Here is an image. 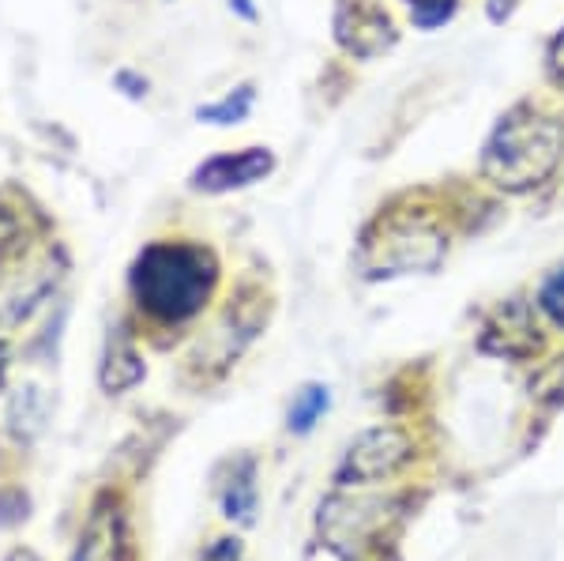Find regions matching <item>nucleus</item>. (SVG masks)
<instances>
[{
  "label": "nucleus",
  "instance_id": "13",
  "mask_svg": "<svg viewBox=\"0 0 564 561\" xmlns=\"http://www.w3.org/2000/svg\"><path fill=\"white\" fill-rule=\"evenodd\" d=\"M324 411H327V388L321 385L302 388V392L294 396V407H290V430H297V433L313 430V422L321 419Z\"/></svg>",
  "mask_w": 564,
  "mask_h": 561
},
{
  "label": "nucleus",
  "instance_id": "5",
  "mask_svg": "<svg viewBox=\"0 0 564 561\" xmlns=\"http://www.w3.org/2000/svg\"><path fill=\"white\" fill-rule=\"evenodd\" d=\"M129 558H132V547H129L124 513L117 509L109 497H102V501L90 509L84 536H79L68 561H129Z\"/></svg>",
  "mask_w": 564,
  "mask_h": 561
},
{
  "label": "nucleus",
  "instance_id": "9",
  "mask_svg": "<svg viewBox=\"0 0 564 561\" xmlns=\"http://www.w3.org/2000/svg\"><path fill=\"white\" fill-rule=\"evenodd\" d=\"M143 374H148V369H143L140 355L132 350V343L124 339V336L109 339L106 362H102V374H98V381H102L106 392H124V388L140 385V381H143Z\"/></svg>",
  "mask_w": 564,
  "mask_h": 561
},
{
  "label": "nucleus",
  "instance_id": "12",
  "mask_svg": "<svg viewBox=\"0 0 564 561\" xmlns=\"http://www.w3.org/2000/svg\"><path fill=\"white\" fill-rule=\"evenodd\" d=\"M252 110V87H238L234 95H226L223 103H215V106H199L196 117L199 121H207V125H238L245 121Z\"/></svg>",
  "mask_w": 564,
  "mask_h": 561
},
{
  "label": "nucleus",
  "instance_id": "8",
  "mask_svg": "<svg viewBox=\"0 0 564 561\" xmlns=\"http://www.w3.org/2000/svg\"><path fill=\"white\" fill-rule=\"evenodd\" d=\"M486 332H500V339H486V350H497V355L527 358V355H534V350H539V336H534L523 305H505V310L494 316V324H489Z\"/></svg>",
  "mask_w": 564,
  "mask_h": 561
},
{
  "label": "nucleus",
  "instance_id": "19",
  "mask_svg": "<svg viewBox=\"0 0 564 561\" xmlns=\"http://www.w3.org/2000/svg\"><path fill=\"white\" fill-rule=\"evenodd\" d=\"M4 381H8V347L0 343V392H4Z\"/></svg>",
  "mask_w": 564,
  "mask_h": 561
},
{
  "label": "nucleus",
  "instance_id": "2",
  "mask_svg": "<svg viewBox=\"0 0 564 561\" xmlns=\"http://www.w3.org/2000/svg\"><path fill=\"white\" fill-rule=\"evenodd\" d=\"M564 159V129L539 114H512L500 121L481 155V174L505 193L542 185Z\"/></svg>",
  "mask_w": 564,
  "mask_h": 561
},
{
  "label": "nucleus",
  "instance_id": "18",
  "mask_svg": "<svg viewBox=\"0 0 564 561\" xmlns=\"http://www.w3.org/2000/svg\"><path fill=\"white\" fill-rule=\"evenodd\" d=\"M4 561H39V554H34V550H26V547H15Z\"/></svg>",
  "mask_w": 564,
  "mask_h": 561
},
{
  "label": "nucleus",
  "instance_id": "11",
  "mask_svg": "<svg viewBox=\"0 0 564 561\" xmlns=\"http://www.w3.org/2000/svg\"><path fill=\"white\" fill-rule=\"evenodd\" d=\"M223 509L230 520H252V509H257V486H252V460H241L234 467V478L223 494Z\"/></svg>",
  "mask_w": 564,
  "mask_h": 561
},
{
  "label": "nucleus",
  "instance_id": "14",
  "mask_svg": "<svg viewBox=\"0 0 564 561\" xmlns=\"http://www.w3.org/2000/svg\"><path fill=\"white\" fill-rule=\"evenodd\" d=\"M406 8H411L414 26H422V31H433L456 15V0H406Z\"/></svg>",
  "mask_w": 564,
  "mask_h": 561
},
{
  "label": "nucleus",
  "instance_id": "15",
  "mask_svg": "<svg viewBox=\"0 0 564 561\" xmlns=\"http://www.w3.org/2000/svg\"><path fill=\"white\" fill-rule=\"evenodd\" d=\"M539 305H542V313L550 316L553 324H557V328H564V268H557V271H553V276L542 283Z\"/></svg>",
  "mask_w": 564,
  "mask_h": 561
},
{
  "label": "nucleus",
  "instance_id": "10",
  "mask_svg": "<svg viewBox=\"0 0 564 561\" xmlns=\"http://www.w3.org/2000/svg\"><path fill=\"white\" fill-rule=\"evenodd\" d=\"M50 419V400L39 385H23L20 392L12 396V407H8V427L20 441H34Z\"/></svg>",
  "mask_w": 564,
  "mask_h": 561
},
{
  "label": "nucleus",
  "instance_id": "6",
  "mask_svg": "<svg viewBox=\"0 0 564 561\" xmlns=\"http://www.w3.org/2000/svg\"><path fill=\"white\" fill-rule=\"evenodd\" d=\"M444 252V241L436 238L430 226L422 223H406V226H391L388 238L380 241V268L391 271H414V268H436L433 257Z\"/></svg>",
  "mask_w": 564,
  "mask_h": 561
},
{
  "label": "nucleus",
  "instance_id": "3",
  "mask_svg": "<svg viewBox=\"0 0 564 561\" xmlns=\"http://www.w3.org/2000/svg\"><path fill=\"white\" fill-rule=\"evenodd\" d=\"M414 456V441L406 438L403 430L395 427H380V430H366L358 441L347 449L339 472H335V483L339 486H369L380 483V478L395 475L399 467H406Z\"/></svg>",
  "mask_w": 564,
  "mask_h": 561
},
{
  "label": "nucleus",
  "instance_id": "16",
  "mask_svg": "<svg viewBox=\"0 0 564 561\" xmlns=\"http://www.w3.org/2000/svg\"><path fill=\"white\" fill-rule=\"evenodd\" d=\"M520 4H523V0H486V12H489V20H494V23H505Z\"/></svg>",
  "mask_w": 564,
  "mask_h": 561
},
{
  "label": "nucleus",
  "instance_id": "17",
  "mask_svg": "<svg viewBox=\"0 0 564 561\" xmlns=\"http://www.w3.org/2000/svg\"><path fill=\"white\" fill-rule=\"evenodd\" d=\"M550 65L557 76H564V31L557 34V42H553V50H550Z\"/></svg>",
  "mask_w": 564,
  "mask_h": 561
},
{
  "label": "nucleus",
  "instance_id": "4",
  "mask_svg": "<svg viewBox=\"0 0 564 561\" xmlns=\"http://www.w3.org/2000/svg\"><path fill=\"white\" fill-rule=\"evenodd\" d=\"M275 170V159H271L268 148H245V151H230V155H215L207 159L204 166H196L193 174V188L196 193H234V188H245L252 181L268 177Z\"/></svg>",
  "mask_w": 564,
  "mask_h": 561
},
{
  "label": "nucleus",
  "instance_id": "1",
  "mask_svg": "<svg viewBox=\"0 0 564 561\" xmlns=\"http://www.w3.org/2000/svg\"><path fill=\"white\" fill-rule=\"evenodd\" d=\"M215 287L212 252L181 241H154L132 268V294L154 321H188L207 305Z\"/></svg>",
  "mask_w": 564,
  "mask_h": 561
},
{
  "label": "nucleus",
  "instance_id": "7",
  "mask_svg": "<svg viewBox=\"0 0 564 561\" xmlns=\"http://www.w3.org/2000/svg\"><path fill=\"white\" fill-rule=\"evenodd\" d=\"M335 26H339V42L350 53H358V57H377V53H384L395 42V31H391L388 15L380 8H343Z\"/></svg>",
  "mask_w": 564,
  "mask_h": 561
}]
</instances>
